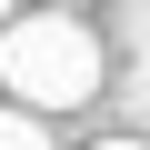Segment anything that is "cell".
I'll return each mask as SVG.
<instances>
[{"mask_svg":"<svg viewBox=\"0 0 150 150\" xmlns=\"http://www.w3.org/2000/svg\"><path fill=\"white\" fill-rule=\"evenodd\" d=\"M0 80H10L20 110H70V100L100 90V40L60 10H30V20L0 30Z\"/></svg>","mask_w":150,"mask_h":150,"instance_id":"obj_1","label":"cell"},{"mask_svg":"<svg viewBox=\"0 0 150 150\" xmlns=\"http://www.w3.org/2000/svg\"><path fill=\"white\" fill-rule=\"evenodd\" d=\"M0 150H50V130H40L30 110H0Z\"/></svg>","mask_w":150,"mask_h":150,"instance_id":"obj_2","label":"cell"},{"mask_svg":"<svg viewBox=\"0 0 150 150\" xmlns=\"http://www.w3.org/2000/svg\"><path fill=\"white\" fill-rule=\"evenodd\" d=\"M90 150H150V140H90Z\"/></svg>","mask_w":150,"mask_h":150,"instance_id":"obj_3","label":"cell"},{"mask_svg":"<svg viewBox=\"0 0 150 150\" xmlns=\"http://www.w3.org/2000/svg\"><path fill=\"white\" fill-rule=\"evenodd\" d=\"M0 30H10V10H0Z\"/></svg>","mask_w":150,"mask_h":150,"instance_id":"obj_4","label":"cell"}]
</instances>
